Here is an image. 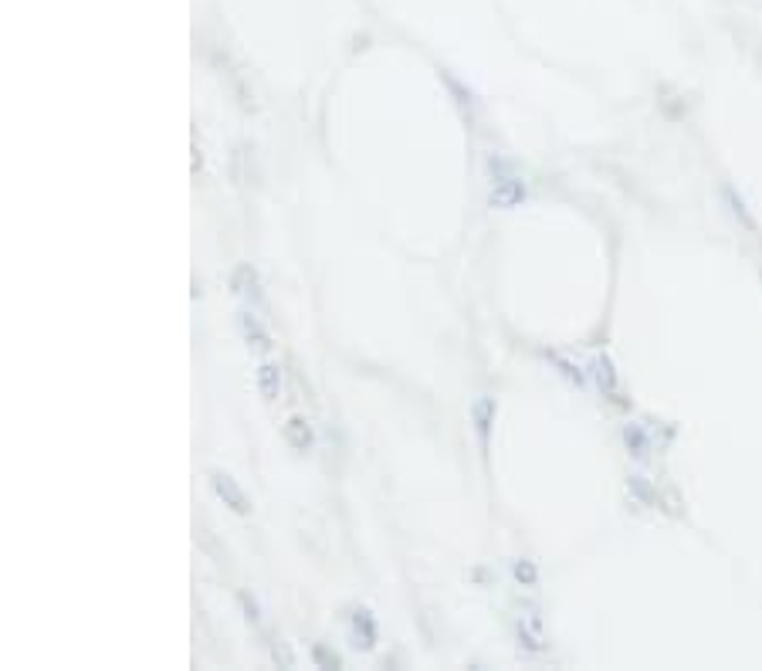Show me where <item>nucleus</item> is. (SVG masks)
I'll return each instance as SVG.
<instances>
[{"label":"nucleus","instance_id":"obj_8","mask_svg":"<svg viewBox=\"0 0 762 671\" xmlns=\"http://www.w3.org/2000/svg\"><path fill=\"white\" fill-rule=\"evenodd\" d=\"M254 383H258V394L261 400L275 404L278 394H282V366L271 363V360H261L258 370H254Z\"/></svg>","mask_w":762,"mask_h":671},{"label":"nucleus","instance_id":"obj_3","mask_svg":"<svg viewBox=\"0 0 762 671\" xmlns=\"http://www.w3.org/2000/svg\"><path fill=\"white\" fill-rule=\"evenodd\" d=\"M207 478H210V488H214V495L227 505V509L234 512V516H251L254 505L248 499V492H244V488L238 485V478L221 472V468H210Z\"/></svg>","mask_w":762,"mask_h":671},{"label":"nucleus","instance_id":"obj_2","mask_svg":"<svg viewBox=\"0 0 762 671\" xmlns=\"http://www.w3.org/2000/svg\"><path fill=\"white\" fill-rule=\"evenodd\" d=\"M468 417H471V427H475V438L481 444V455L488 461V451H492V431L498 421V400L492 394H478L471 400Z\"/></svg>","mask_w":762,"mask_h":671},{"label":"nucleus","instance_id":"obj_10","mask_svg":"<svg viewBox=\"0 0 762 671\" xmlns=\"http://www.w3.org/2000/svg\"><path fill=\"white\" fill-rule=\"evenodd\" d=\"M512 577L522 583V587H539V566L536 560H515L512 563Z\"/></svg>","mask_w":762,"mask_h":671},{"label":"nucleus","instance_id":"obj_12","mask_svg":"<svg viewBox=\"0 0 762 671\" xmlns=\"http://www.w3.org/2000/svg\"><path fill=\"white\" fill-rule=\"evenodd\" d=\"M238 604H241V610H244V617H248L251 624H261V610H258V600H254L248 590H238Z\"/></svg>","mask_w":762,"mask_h":671},{"label":"nucleus","instance_id":"obj_14","mask_svg":"<svg viewBox=\"0 0 762 671\" xmlns=\"http://www.w3.org/2000/svg\"><path fill=\"white\" fill-rule=\"evenodd\" d=\"M200 167H204V153H200V146H194V173H200Z\"/></svg>","mask_w":762,"mask_h":671},{"label":"nucleus","instance_id":"obj_7","mask_svg":"<svg viewBox=\"0 0 762 671\" xmlns=\"http://www.w3.org/2000/svg\"><path fill=\"white\" fill-rule=\"evenodd\" d=\"M282 438H285V444L292 451H299V455H309V451L315 448V431H312V424L305 421L302 414H292L285 421V427H282Z\"/></svg>","mask_w":762,"mask_h":671},{"label":"nucleus","instance_id":"obj_1","mask_svg":"<svg viewBox=\"0 0 762 671\" xmlns=\"http://www.w3.org/2000/svg\"><path fill=\"white\" fill-rule=\"evenodd\" d=\"M231 292L238 299L248 302V309L254 312H265L268 309V299H265V289H261V275L251 261H238L231 272Z\"/></svg>","mask_w":762,"mask_h":671},{"label":"nucleus","instance_id":"obj_5","mask_svg":"<svg viewBox=\"0 0 762 671\" xmlns=\"http://www.w3.org/2000/svg\"><path fill=\"white\" fill-rule=\"evenodd\" d=\"M346 617H349V631H353V644H356V648L373 651V644H376V617L370 614V607L353 604Z\"/></svg>","mask_w":762,"mask_h":671},{"label":"nucleus","instance_id":"obj_9","mask_svg":"<svg viewBox=\"0 0 762 671\" xmlns=\"http://www.w3.org/2000/svg\"><path fill=\"white\" fill-rule=\"evenodd\" d=\"M593 377H597L600 390H603V394H607V397L613 400V404H620V407L627 404V400L620 397V387H617V373H613V366H610V360H607V356H597V360H593Z\"/></svg>","mask_w":762,"mask_h":671},{"label":"nucleus","instance_id":"obj_6","mask_svg":"<svg viewBox=\"0 0 762 671\" xmlns=\"http://www.w3.org/2000/svg\"><path fill=\"white\" fill-rule=\"evenodd\" d=\"M525 197H529V190H525V180L519 173H508V177L492 180V207L508 211V207H519Z\"/></svg>","mask_w":762,"mask_h":671},{"label":"nucleus","instance_id":"obj_11","mask_svg":"<svg viewBox=\"0 0 762 671\" xmlns=\"http://www.w3.org/2000/svg\"><path fill=\"white\" fill-rule=\"evenodd\" d=\"M519 641L525 644V651H532V655H536V651H542V638H539V624H525V621H519Z\"/></svg>","mask_w":762,"mask_h":671},{"label":"nucleus","instance_id":"obj_4","mask_svg":"<svg viewBox=\"0 0 762 671\" xmlns=\"http://www.w3.org/2000/svg\"><path fill=\"white\" fill-rule=\"evenodd\" d=\"M238 333L244 339V346H248L254 356H261V360H268L271 350H275V343H271L265 322L258 319V312H254V309L238 312Z\"/></svg>","mask_w":762,"mask_h":671},{"label":"nucleus","instance_id":"obj_13","mask_svg":"<svg viewBox=\"0 0 762 671\" xmlns=\"http://www.w3.org/2000/svg\"><path fill=\"white\" fill-rule=\"evenodd\" d=\"M315 661H319L322 668H343V658H339L336 651L329 655V651L322 648V644H315Z\"/></svg>","mask_w":762,"mask_h":671}]
</instances>
